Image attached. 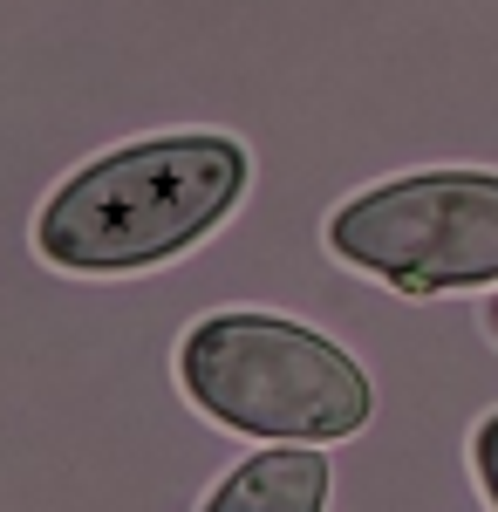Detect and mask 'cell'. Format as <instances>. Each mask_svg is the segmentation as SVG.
I'll use <instances>...</instances> for the list:
<instances>
[{
  "label": "cell",
  "instance_id": "cell-1",
  "mask_svg": "<svg viewBox=\"0 0 498 512\" xmlns=\"http://www.w3.org/2000/svg\"><path fill=\"white\" fill-rule=\"evenodd\" d=\"M246 185L232 137H144L82 164L48 198L35 246L69 274H137L212 233Z\"/></svg>",
  "mask_w": 498,
  "mask_h": 512
},
{
  "label": "cell",
  "instance_id": "cell-2",
  "mask_svg": "<svg viewBox=\"0 0 498 512\" xmlns=\"http://www.w3.org/2000/svg\"><path fill=\"white\" fill-rule=\"evenodd\" d=\"M198 410L253 437H348L369 417V383L335 342L273 315H212L178 349Z\"/></svg>",
  "mask_w": 498,
  "mask_h": 512
},
{
  "label": "cell",
  "instance_id": "cell-3",
  "mask_svg": "<svg viewBox=\"0 0 498 512\" xmlns=\"http://www.w3.org/2000/svg\"><path fill=\"white\" fill-rule=\"evenodd\" d=\"M335 253L403 294L498 280V178L423 171L348 198L335 212Z\"/></svg>",
  "mask_w": 498,
  "mask_h": 512
},
{
  "label": "cell",
  "instance_id": "cell-4",
  "mask_svg": "<svg viewBox=\"0 0 498 512\" xmlns=\"http://www.w3.org/2000/svg\"><path fill=\"white\" fill-rule=\"evenodd\" d=\"M328 506V465L314 451H260L219 485L205 512H321Z\"/></svg>",
  "mask_w": 498,
  "mask_h": 512
},
{
  "label": "cell",
  "instance_id": "cell-5",
  "mask_svg": "<svg viewBox=\"0 0 498 512\" xmlns=\"http://www.w3.org/2000/svg\"><path fill=\"white\" fill-rule=\"evenodd\" d=\"M478 478H485V492H492V506H498V417L478 431Z\"/></svg>",
  "mask_w": 498,
  "mask_h": 512
},
{
  "label": "cell",
  "instance_id": "cell-6",
  "mask_svg": "<svg viewBox=\"0 0 498 512\" xmlns=\"http://www.w3.org/2000/svg\"><path fill=\"white\" fill-rule=\"evenodd\" d=\"M492 328H498V301H492Z\"/></svg>",
  "mask_w": 498,
  "mask_h": 512
}]
</instances>
